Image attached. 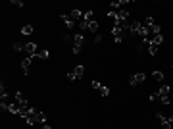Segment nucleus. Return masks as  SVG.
Listing matches in <instances>:
<instances>
[{
  "label": "nucleus",
  "instance_id": "f257e3e1",
  "mask_svg": "<svg viewBox=\"0 0 173 129\" xmlns=\"http://www.w3.org/2000/svg\"><path fill=\"white\" fill-rule=\"evenodd\" d=\"M144 81H146V75L142 73V71H139V73H133V75H131L129 85H131V87H137L139 83H144Z\"/></svg>",
  "mask_w": 173,
  "mask_h": 129
},
{
  "label": "nucleus",
  "instance_id": "f03ea898",
  "mask_svg": "<svg viewBox=\"0 0 173 129\" xmlns=\"http://www.w3.org/2000/svg\"><path fill=\"white\" fill-rule=\"evenodd\" d=\"M123 33H125V29H123L121 25H114V27H112V35H114V41L117 42V44L123 41Z\"/></svg>",
  "mask_w": 173,
  "mask_h": 129
},
{
  "label": "nucleus",
  "instance_id": "7ed1b4c3",
  "mask_svg": "<svg viewBox=\"0 0 173 129\" xmlns=\"http://www.w3.org/2000/svg\"><path fill=\"white\" fill-rule=\"evenodd\" d=\"M141 21H129V33L131 35H139L141 33Z\"/></svg>",
  "mask_w": 173,
  "mask_h": 129
},
{
  "label": "nucleus",
  "instance_id": "20e7f679",
  "mask_svg": "<svg viewBox=\"0 0 173 129\" xmlns=\"http://www.w3.org/2000/svg\"><path fill=\"white\" fill-rule=\"evenodd\" d=\"M15 100H18V104L19 106H27L29 102H27V98H25V94H23L21 91H18L15 92Z\"/></svg>",
  "mask_w": 173,
  "mask_h": 129
},
{
  "label": "nucleus",
  "instance_id": "39448f33",
  "mask_svg": "<svg viewBox=\"0 0 173 129\" xmlns=\"http://www.w3.org/2000/svg\"><path fill=\"white\" fill-rule=\"evenodd\" d=\"M31 58H33V56H27V58H23V62H21L23 75H27V73H29V68H31Z\"/></svg>",
  "mask_w": 173,
  "mask_h": 129
},
{
  "label": "nucleus",
  "instance_id": "423d86ee",
  "mask_svg": "<svg viewBox=\"0 0 173 129\" xmlns=\"http://www.w3.org/2000/svg\"><path fill=\"white\" fill-rule=\"evenodd\" d=\"M25 52H27L29 56H37V52H39L37 50V44L35 42H27V44H25Z\"/></svg>",
  "mask_w": 173,
  "mask_h": 129
},
{
  "label": "nucleus",
  "instance_id": "0eeeda50",
  "mask_svg": "<svg viewBox=\"0 0 173 129\" xmlns=\"http://www.w3.org/2000/svg\"><path fill=\"white\" fill-rule=\"evenodd\" d=\"M71 71H73V75H75V79H79V77H83V73H85V66H75Z\"/></svg>",
  "mask_w": 173,
  "mask_h": 129
},
{
  "label": "nucleus",
  "instance_id": "6e6552de",
  "mask_svg": "<svg viewBox=\"0 0 173 129\" xmlns=\"http://www.w3.org/2000/svg\"><path fill=\"white\" fill-rule=\"evenodd\" d=\"M69 16H71L73 21H81V19H83V12H81V10H71Z\"/></svg>",
  "mask_w": 173,
  "mask_h": 129
},
{
  "label": "nucleus",
  "instance_id": "1a4fd4ad",
  "mask_svg": "<svg viewBox=\"0 0 173 129\" xmlns=\"http://www.w3.org/2000/svg\"><path fill=\"white\" fill-rule=\"evenodd\" d=\"M60 18H62V21H65V27H73V25H75V21L71 19V16H65V14H62Z\"/></svg>",
  "mask_w": 173,
  "mask_h": 129
},
{
  "label": "nucleus",
  "instance_id": "9d476101",
  "mask_svg": "<svg viewBox=\"0 0 173 129\" xmlns=\"http://www.w3.org/2000/svg\"><path fill=\"white\" fill-rule=\"evenodd\" d=\"M108 18L114 21V25H119V18H117V12H115V10H110V12H108Z\"/></svg>",
  "mask_w": 173,
  "mask_h": 129
},
{
  "label": "nucleus",
  "instance_id": "9b49d317",
  "mask_svg": "<svg viewBox=\"0 0 173 129\" xmlns=\"http://www.w3.org/2000/svg\"><path fill=\"white\" fill-rule=\"evenodd\" d=\"M85 42V37H83V33H77V35H73V44H79L81 46Z\"/></svg>",
  "mask_w": 173,
  "mask_h": 129
},
{
  "label": "nucleus",
  "instance_id": "f8f14e48",
  "mask_svg": "<svg viewBox=\"0 0 173 129\" xmlns=\"http://www.w3.org/2000/svg\"><path fill=\"white\" fill-rule=\"evenodd\" d=\"M83 19H85V21H94V14H92V10H86L85 14H83Z\"/></svg>",
  "mask_w": 173,
  "mask_h": 129
},
{
  "label": "nucleus",
  "instance_id": "ddd939ff",
  "mask_svg": "<svg viewBox=\"0 0 173 129\" xmlns=\"http://www.w3.org/2000/svg\"><path fill=\"white\" fill-rule=\"evenodd\" d=\"M158 94L160 97H169V85H162L160 91H158Z\"/></svg>",
  "mask_w": 173,
  "mask_h": 129
},
{
  "label": "nucleus",
  "instance_id": "4468645a",
  "mask_svg": "<svg viewBox=\"0 0 173 129\" xmlns=\"http://www.w3.org/2000/svg\"><path fill=\"white\" fill-rule=\"evenodd\" d=\"M48 56H50L48 50H39L37 52V58H41V60H48Z\"/></svg>",
  "mask_w": 173,
  "mask_h": 129
},
{
  "label": "nucleus",
  "instance_id": "2eb2a0df",
  "mask_svg": "<svg viewBox=\"0 0 173 129\" xmlns=\"http://www.w3.org/2000/svg\"><path fill=\"white\" fill-rule=\"evenodd\" d=\"M141 23H142V25H146V27L150 29V27H152V25H154L156 21H154V18H152V16H148V18H146L144 21H141Z\"/></svg>",
  "mask_w": 173,
  "mask_h": 129
},
{
  "label": "nucleus",
  "instance_id": "dca6fc26",
  "mask_svg": "<svg viewBox=\"0 0 173 129\" xmlns=\"http://www.w3.org/2000/svg\"><path fill=\"white\" fill-rule=\"evenodd\" d=\"M150 33H154V37H156V35H162V27H160L158 23H154V25L150 27Z\"/></svg>",
  "mask_w": 173,
  "mask_h": 129
},
{
  "label": "nucleus",
  "instance_id": "f3484780",
  "mask_svg": "<svg viewBox=\"0 0 173 129\" xmlns=\"http://www.w3.org/2000/svg\"><path fill=\"white\" fill-rule=\"evenodd\" d=\"M89 31H92V33L96 35V31H98V21H96V19H94V21H91V23H89Z\"/></svg>",
  "mask_w": 173,
  "mask_h": 129
},
{
  "label": "nucleus",
  "instance_id": "a211bd4d",
  "mask_svg": "<svg viewBox=\"0 0 173 129\" xmlns=\"http://www.w3.org/2000/svg\"><path fill=\"white\" fill-rule=\"evenodd\" d=\"M33 33V25H23L21 27V35H31Z\"/></svg>",
  "mask_w": 173,
  "mask_h": 129
},
{
  "label": "nucleus",
  "instance_id": "6ab92c4d",
  "mask_svg": "<svg viewBox=\"0 0 173 129\" xmlns=\"http://www.w3.org/2000/svg\"><path fill=\"white\" fill-rule=\"evenodd\" d=\"M152 77H154L156 81H164V73H162V71H158V69H156V71H152Z\"/></svg>",
  "mask_w": 173,
  "mask_h": 129
},
{
  "label": "nucleus",
  "instance_id": "aec40b11",
  "mask_svg": "<svg viewBox=\"0 0 173 129\" xmlns=\"http://www.w3.org/2000/svg\"><path fill=\"white\" fill-rule=\"evenodd\" d=\"M152 42H154L156 46H160V44H162V42H164V35H156V37L152 39Z\"/></svg>",
  "mask_w": 173,
  "mask_h": 129
},
{
  "label": "nucleus",
  "instance_id": "412c9836",
  "mask_svg": "<svg viewBox=\"0 0 173 129\" xmlns=\"http://www.w3.org/2000/svg\"><path fill=\"white\" fill-rule=\"evenodd\" d=\"M79 29H81V33H83V31H86V29H89V21L81 19V21H79Z\"/></svg>",
  "mask_w": 173,
  "mask_h": 129
},
{
  "label": "nucleus",
  "instance_id": "4be33fe9",
  "mask_svg": "<svg viewBox=\"0 0 173 129\" xmlns=\"http://www.w3.org/2000/svg\"><path fill=\"white\" fill-rule=\"evenodd\" d=\"M37 121H39V123H44V121H46V114H44V112H39V118H37Z\"/></svg>",
  "mask_w": 173,
  "mask_h": 129
},
{
  "label": "nucleus",
  "instance_id": "5701e85b",
  "mask_svg": "<svg viewBox=\"0 0 173 129\" xmlns=\"http://www.w3.org/2000/svg\"><path fill=\"white\" fill-rule=\"evenodd\" d=\"M14 50H18V52L25 50V44H21V42H15V44H14Z\"/></svg>",
  "mask_w": 173,
  "mask_h": 129
},
{
  "label": "nucleus",
  "instance_id": "b1692460",
  "mask_svg": "<svg viewBox=\"0 0 173 129\" xmlns=\"http://www.w3.org/2000/svg\"><path fill=\"white\" fill-rule=\"evenodd\" d=\"M100 94H102V97H108V94H110V89L108 87H100Z\"/></svg>",
  "mask_w": 173,
  "mask_h": 129
},
{
  "label": "nucleus",
  "instance_id": "393cba45",
  "mask_svg": "<svg viewBox=\"0 0 173 129\" xmlns=\"http://www.w3.org/2000/svg\"><path fill=\"white\" fill-rule=\"evenodd\" d=\"M71 52H73V54H81V46H79V44H73Z\"/></svg>",
  "mask_w": 173,
  "mask_h": 129
},
{
  "label": "nucleus",
  "instance_id": "a878e982",
  "mask_svg": "<svg viewBox=\"0 0 173 129\" xmlns=\"http://www.w3.org/2000/svg\"><path fill=\"white\" fill-rule=\"evenodd\" d=\"M91 87L94 89V91H100V87H102V85L98 83V81H92V83H91Z\"/></svg>",
  "mask_w": 173,
  "mask_h": 129
},
{
  "label": "nucleus",
  "instance_id": "bb28decb",
  "mask_svg": "<svg viewBox=\"0 0 173 129\" xmlns=\"http://www.w3.org/2000/svg\"><path fill=\"white\" fill-rule=\"evenodd\" d=\"M160 102H162V104H169L171 98H169V97H160Z\"/></svg>",
  "mask_w": 173,
  "mask_h": 129
},
{
  "label": "nucleus",
  "instance_id": "cd10ccee",
  "mask_svg": "<svg viewBox=\"0 0 173 129\" xmlns=\"http://www.w3.org/2000/svg\"><path fill=\"white\" fill-rule=\"evenodd\" d=\"M156 100H160V94L158 92H152L150 94V102H156Z\"/></svg>",
  "mask_w": 173,
  "mask_h": 129
},
{
  "label": "nucleus",
  "instance_id": "c85d7f7f",
  "mask_svg": "<svg viewBox=\"0 0 173 129\" xmlns=\"http://www.w3.org/2000/svg\"><path fill=\"white\" fill-rule=\"evenodd\" d=\"M94 42H102V35H98V33H96V35H94Z\"/></svg>",
  "mask_w": 173,
  "mask_h": 129
},
{
  "label": "nucleus",
  "instance_id": "c756f323",
  "mask_svg": "<svg viewBox=\"0 0 173 129\" xmlns=\"http://www.w3.org/2000/svg\"><path fill=\"white\" fill-rule=\"evenodd\" d=\"M68 79H69V81H75V75H73V71H69V73H68Z\"/></svg>",
  "mask_w": 173,
  "mask_h": 129
},
{
  "label": "nucleus",
  "instance_id": "7c9ffc66",
  "mask_svg": "<svg viewBox=\"0 0 173 129\" xmlns=\"http://www.w3.org/2000/svg\"><path fill=\"white\" fill-rule=\"evenodd\" d=\"M12 4H15V6H19V8H21L23 2H21V0H19V2H18V0H12Z\"/></svg>",
  "mask_w": 173,
  "mask_h": 129
},
{
  "label": "nucleus",
  "instance_id": "2f4dec72",
  "mask_svg": "<svg viewBox=\"0 0 173 129\" xmlns=\"http://www.w3.org/2000/svg\"><path fill=\"white\" fill-rule=\"evenodd\" d=\"M41 129H52V127H50V125H46V123H42V127H41Z\"/></svg>",
  "mask_w": 173,
  "mask_h": 129
},
{
  "label": "nucleus",
  "instance_id": "473e14b6",
  "mask_svg": "<svg viewBox=\"0 0 173 129\" xmlns=\"http://www.w3.org/2000/svg\"><path fill=\"white\" fill-rule=\"evenodd\" d=\"M171 68H173V62H171Z\"/></svg>",
  "mask_w": 173,
  "mask_h": 129
}]
</instances>
